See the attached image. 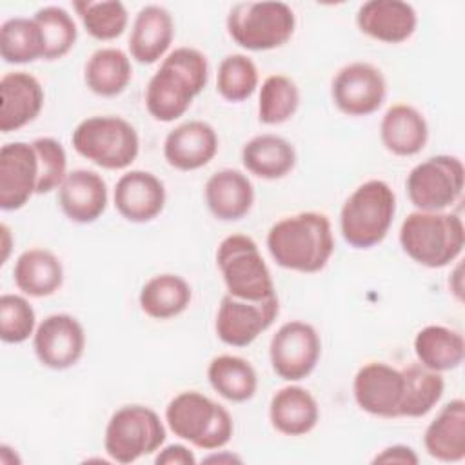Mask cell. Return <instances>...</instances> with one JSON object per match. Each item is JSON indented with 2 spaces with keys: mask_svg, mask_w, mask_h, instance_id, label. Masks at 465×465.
I'll return each mask as SVG.
<instances>
[{
  "mask_svg": "<svg viewBox=\"0 0 465 465\" xmlns=\"http://www.w3.org/2000/svg\"><path fill=\"white\" fill-rule=\"evenodd\" d=\"M209 80L207 56L194 47H176L145 85L147 113L163 124L183 116Z\"/></svg>",
  "mask_w": 465,
  "mask_h": 465,
  "instance_id": "6da1fadb",
  "label": "cell"
},
{
  "mask_svg": "<svg viewBox=\"0 0 465 465\" xmlns=\"http://www.w3.org/2000/svg\"><path fill=\"white\" fill-rule=\"evenodd\" d=\"M265 245L276 265L303 274L320 272L334 252L331 220L318 211L283 216L271 225Z\"/></svg>",
  "mask_w": 465,
  "mask_h": 465,
  "instance_id": "7a4b0ae2",
  "label": "cell"
},
{
  "mask_svg": "<svg viewBox=\"0 0 465 465\" xmlns=\"http://www.w3.org/2000/svg\"><path fill=\"white\" fill-rule=\"evenodd\" d=\"M400 245L416 263L441 269L460 258L465 245V227L456 213L412 211L400 227Z\"/></svg>",
  "mask_w": 465,
  "mask_h": 465,
  "instance_id": "3957f363",
  "label": "cell"
},
{
  "mask_svg": "<svg viewBox=\"0 0 465 465\" xmlns=\"http://www.w3.org/2000/svg\"><path fill=\"white\" fill-rule=\"evenodd\" d=\"M169 430L202 450L223 449L234 432L231 412L198 391L176 394L165 407Z\"/></svg>",
  "mask_w": 465,
  "mask_h": 465,
  "instance_id": "277c9868",
  "label": "cell"
},
{
  "mask_svg": "<svg viewBox=\"0 0 465 465\" xmlns=\"http://www.w3.org/2000/svg\"><path fill=\"white\" fill-rule=\"evenodd\" d=\"M396 214V194L383 180H367L343 202L340 232L354 249H371L381 243Z\"/></svg>",
  "mask_w": 465,
  "mask_h": 465,
  "instance_id": "5b68a950",
  "label": "cell"
},
{
  "mask_svg": "<svg viewBox=\"0 0 465 465\" xmlns=\"http://www.w3.org/2000/svg\"><path fill=\"white\" fill-rule=\"evenodd\" d=\"M74 151L94 165L109 171L129 167L140 153L136 129L122 116L96 114L82 120L73 134Z\"/></svg>",
  "mask_w": 465,
  "mask_h": 465,
  "instance_id": "8992f818",
  "label": "cell"
},
{
  "mask_svg": "<svg viewBox=\"0 0 465 465\" xmlns=\"http://www.w3.org/2000/svg\"><path fill=\"white\" fill-rule=\"evenodd\" d=\"M225 27L236 45L247 51H271L291 40L296 16L285 2H240L231 7Z\"/></svg>",
  "mask_w": 465,
  "mask_h": 465,
  "instance_id": "52a82bcc",
  "label": "cell"
},
{
  "mask_svg": "<svg viewBox=\"0 0 465 465\" xmlns=\"http://www.w3.org/2000/svg\"><path fill=\"white\" fill-rule=\"evenodd\" d=\"M216 265L227 294L234 298L260 302L276 294L258 243L247 234L225 236L216 249Z\"/></svg>",
  "mask_w": 465,
  "mask_h": 465,
  "instance_id": "ba28073f",
  "label": "cell"
},
{
  "mask_svg": "<svg viewBox=\"0 0 465 465\" xmlns=\"http://www.w3.org/2000/svg\"><path fill=\"white\" fill-rule=\"evenodd\" d=\"M165 443V425L147 405L133 403L116 409L104 432V450L111 461L127 465L154 454Z\"/></svg>",
  "mask_w": 465,
  "mask_h": 465,
  "instance_id": "9c48e42d",
  "label": "cell"
},
{
  "mask_svg": "<svg viewBox=\"0 0 465 465\" xmlns=\"http://www.w3.org/2000/svg\"><path fill=\"white\" fill-rule=\"evenodd\" d=\"M465 167L458 156L436 154L416 163L405 180V189L416 211H445L461 198Z\"/></svg>",
  "mask_w": 465,
  "mask_h": 465,
  "instance_id": "30bf717a",
  "label": "cell"
},
{
  "mask_svg": "<svg viewBox=\"0 0 465 465\" xmlns=\"http://www.w3.org/2000/svg\"><path fill=\"white\" fill-rule=\"evenodd\" d=\"M320 356V334L311 323L302 320L280 325L269 343V361L274 374L291 383L305 380L316 369Z\"/></svg>",
  "mask_w": 465,
  "mask_h": 465,
  "instance_id": "8fae6325",
  "label": "cell"
},
{
  "mask_svg": "<svg viewBox=\"0 0 465 465\" xmlns=\"http://www.w3.org/2000/svg\"><path fill=\"white\" fill-rule=\"evenodd\" d=\"M280 312L278 294L249 302L225 294L216 311L214 331L220 341L229 347H247L267 331Z\"/></svg>",
  "mask_w": 465,
  "mask_h": 465,
  "instance_id": "7c38bea8",
  "label": "cell"
},
{
  "mask_svg": "<svg viewBox=\"0 0 465 465\" xmlns=\"http://www.w3.org/2000/svg\"><path fill=\"white\" fill-rule=\"evenodd\" d=\"M385 96V76L369 62L343 65L331 82L332 104L347 116H369L376 113L383 105Z\"/></svg>",
  "mask_w": 465,
  "mask_h": 465,
  "instance_id": "4fadbf2b",
  "label": "cell"
},
{
  "mask_svg": "<svg viewBox=\"0 0 465 465\" xmlns=\"http://www.w3.org/2000/svg\"><path fill=\"white\" fill-rule=\"evenodd\" d=\"M33 351L36 360L47 369H71L80 361L85 351L84 325L67 312L49 314L36 325Z\"/></svg>",
  "mask_w": 465,
  "mask_h": 465,
  "instance_id": "5bb4252c",
  "label": "cell"
},
{
  "mask_svg": "<svg viewBox=\"0 0 465 465\" xmlns=\"http://www.w3.org/2000/svg\"><path fill=\"white\" fill-rule=\"evenodd\" d=\"M356 405L376 418H401L403 374L385 361H369L358 369L352 380Z\"/></svg>",
  "mask_w": 465,
  "mask_h": 465,
  "instance_id": "9a60e30c",
  "label": "cell"
},
{
  "mask_svg": "<svg viewBox=\"0 0 465 465\" xmlns=\"http://www.w3.org/2000/svg\"><path fill=\"white\" fill-rule=\"evenodd\" d=\"M38 185V156L33 143L9 142L0 149V209L18 211Z\"/></svg>",
  "mask_w": 465,
  "mask_h": 465,
  "instance_id": "2e32d148",
  "label": "cell"
},
{
  "mask_svg": "<svg viewBox=\"0 0 465 465\" xmlns=\"http://www.w3.org/2000/svg\"><path fill=\"white\" fill-rule=\"evenodd\" d=\"M165 185L151 171L133 169L124 173L113 191L114 209L133 223L154 220L165 207Z\"/></svg>",
  "mask_w": 465,
  "mask_h": 465,
  "instance_id": "e0dca14e",
  "label": "cell"
},
{
  "mask_svg": "<svg viewBox=\"0 0 465 465\" xmlns=\"http://www.w3.org/2000/svg\"><path fill=\"white\" fill-rule=\"evenodd\" d=\"M218 134L203 120H187L171 129L163 140V158L178 171H196L218 153Z\"/></svg>",
  "mask_w": 465,
  "mask_h": 465,
  "instance_id": "ac0fdd59",
  "label": "cell"
},
{
  "mask_svg": "<svg viewBox=\"0 0 465 465\" xmlns=\"http://www.w3.org/2000/svg\"><path fill=\"white\" fill-rule=\"evenodd\" d=\"M358 29L383 44L409 40L418 25L416 9L403 0H369L356 13Z\"/></svg>",
  "mask_w": 465,
  "mask_h": 465,
  "instance_id": "d6986e66",
  "label": "cell"
},
{
  "mask_svg": "<svg viewBox=\"0 0 465 465\" xmlns=\"http://www.w3.org/2000/svg\"><path fill=\"white\" fill-rule=\"evenodd\" d=\"M44 87L25 71H11L0 78V131L13 133L31 124L44 107Z\"/></svg>",
  "mask_w": 465,
  "mask_h": 465,
  "instance_id": "ffe728a7",
  "label": "cell"
},
{
  "mask_svg": "<svg viewBox=\"0 0 465 465\" xmlns=\"http://www.w3.org/2000/svg\"><path fill=\"white\" fill-rule=\"evenodd\" d=\"M107 200L105 180L91 169L69 171L58 187V205L74 223L96 222L105 213Z\"/></svg>",
  "mask_w": 465,
  "mask_h": 465,
  "instance_id": "44dd1931",
  "label": "cell"
},
{
  "mask_svg": "<svg viewBox=\"0 0 465 465\" xmlns=\"http://www.w3.org/2000/svg\"><path fill=\"white\" fill-rule=\"evenodd\" d=\"M174 38L173 15L156 4L142 7L131 27L129 54L138 64H156L167 56V51Z\"/></svg>",
  "mask_w": 465,
  "mask_h": 465,
  "instance_id": "7402d4cb",
  "label": "cell"
},
{
  "mask_svg": "<svg viewBox=\"0 0 465 465\" xmlns=\"http://www.w3.org/2000/svg\"><path fill=\"white\" fill-rule=\"evenodd\" d=\"M207 209L220 222H236L247 216L254 203V187L238 169L213 173L203 187Z\"/></svg>",
  "mask_w": 465,
  "mask_h": 465,
  "instance_id": "603a6c76",
  "label": "cell"
},
{
  "mask_svg": "<svg viewBox=\"0 0 465 465\" xmlns=\"http://www.w3.org/2000/svg\"><path fill=\"white\" fill-rule=\"evenodd\" d=\"M269 421L283 436H305L320 421L318 401L305 387L285 385L269 401Z\"/></svg>",
  "mask_w": 465,
  "mask_h": 465,
  "instance_id": "cb8c5ba5",
  "label": "cell"
},
{
  "mask_svg": "<svg viewBox=\"0 0 465 465\" xmlns=\"http://www.w3.org/2000/svg\"><path fill=\"white\" fill-rule=\"evenodd\" d=\"M427 454L443 463L465 458V401L454 398L445 403L423 432Z\"/></svg>",
  "mask_w": 465,
  "mask_h": 465,
  "instance_id": "d4e9b609",
  "label": "cell"
},
{
  "mask_svg": "<svg viewBox=\"0 0 465 465\" xmlns=\"http://www.w3.org/2000/svg\"><path fill=\"white\" fill-rule=\"evenodd\" d=\"M380 140L396 156H414L429 140L427 120L414 105L394 104L381 116Z\"/></svg>",
  "mask_w": 465,
  "mask_h": 465,
  "instance_id": "484cf974",
  "label": "cell"
},
{
  "mask_svg": "<svg viewBox=\"0 0 465 465\" xmlns=\"http://www.w3.org/2000/svg\"><path fill=\"white\" fill-rule=\"evenodd\" d=\"M13 280L18 291L31 298L54 294L64 283V265L60 258L44 247H31L15 262Z\"/></svg>",
  "mask_w": 465,
  "mask_h": 465,
  "instance_id": "4316f807",
  "label": "cell"
},
{
  "mask_svg": "<svg viewBox=\"0 0 465 465\" xmlns=\"http://www.w3.org/2000/svg\"><path fill=\"white\" fill-rule=\"evenodd\" d=\"M243 167L262 180H280L296 165L294 145L278 134H258L242 147Z\"/></svg>",
  "mask_w": 465,
  "mask_h": 465,
  "instance_id": "83f0119b",
  "label": "cell"
},
{
  "mask_svg": "<svg viewBox=\"0 0 465 465\" xmlns=\"http://www.w3.org/2000/svg\"><path fill=\"white\" fill-rule=\"evenodd\" d=\"M193 300V289L185 278L163 272L149 278L138 294L140 309L153 320H171L180 316Z\"/></svg>",
  "mask_w": 465,
  "mask_h": 465,
  "instance_id": "f1b7e54d",
  "label": "cell"
},
{
  "mask_svg": "<svg viewBox=\"0 0 465 465\" xmlns=\"http://www.w3.org/2000/svg\"><path fill=\"white\" fill-rule=\"evenodd\" d=\"M414 354L418 363L430 371H454L465 358V340L450 327L425 325L414 336Z\"/></svg>",
  "mask_w": 465,
  "mask_h": 465,
  "instance_id": "f546056e",
  "label": "cell"
},
{
  "mask_svg": "<svg viewBox=\"0 0 465 465\" xmlns=\"http://www.w3.org/2000/svg\"><path fill=\"white\" fill-rule=\"evenodd\" d=\"M133 78L131 58L118 47H100L85 62L84 82L98 96L111 98L125 91Z\"/></svg>",
  "mask_w": 465,
  "mask_h": 465,
  "instance_id": "4dcf8cb0",
  "label": "cell"
},
{
  "mask_svg": "<svg viewBox=\"0 0 465 465\" xmlns=\"http://www.w3.org/2000/svg\"><path fill=\"white\" fill-rule=\"evenodd\" d=\"M207 380L214 392L232 403H243L256 394L258 374L249 360L236 354L214 356L207 365Z\"/></svg>",
  "mask_w": 465,
  "mask_h": 465,
  "instance_id": "1f68e13d",
  "label": "cell"
},
{
  "mask_svg": "<svg viewBox=\"0 0 465 465\" xmlns=\"http://www.w3.org/2000/svg\"><path fill=\"white\" fill-rule=\"evenodd\" d=\"M401 418H421L429 414L441 400L445 391V380L441 372L430 371L416 361L401 369Z\"/></svg>",
  "mask_w": 465,
  "mask_h": 465,
  "instance_id": "d6a6232c",
  "label": "cell"
},
{
  "mask_svg": "<svg viewBox=\"0 0 465 465\" xmlns=\"http://www.w3.org/2000/svg\"><path fill=\"white\" fill-rule=\"evenodd\" d=\"M45 54V40L35 18L13 16L0 25V56L5 64H31Z\"/></svg>",
  "mask_w": 465,
  "mask_h": 465,
  "instance_id": "836d02e7",
  "label": "cell"
},
{
  "mask_svg": "<svg viewBox=\"0 0 465 465\" xmlns=\"http://www.w3.org/2000/svg\"><path fill=\"white\" fill-rule=\"evenodd\" d=\"M300 105V89L287 74H269L258 93V120L265 125H280L294 116Z\"/></svg>",
  "mask_w": 465,
  "mask_h": 465,
  "instance_id": "e575fe53",
  "label": "cell"
},
{
  "mask_svg": "<svg viewBox=\"0 0 465 465\" xmlns=\"http://www.w3.org/2000/svg\"><path fill=\"white\" fill-rule=\"evenodd\" d=\"M73 9L76 11L87 35L100 42L118 38L129 24L127 7L118 0H78L73 2Z\"/></svg>",
  "mask_w": 465,
  "mask_h": 465,
  "instance_id": "d590c367",
  "label": "cell"
},
{
  "mask_svg": "<svg viewBox=\"0 0 465 465\" xmlns=\"http://www.w3.org/2000/svg\"><path fill=\"white\" fill-rule=\"evenodd\" d=\"M258 67L247 54H227L218 65L216 91L227 102L236 104L251 98L258 89Z\"/></svg>",
  "mask_w": 465,
  "mask_h": 465,
  "instance_id": "8d00e7d4",
  "label": "cell"
},
{
  "mask_svg": "<svg viewBox=\"0 0 465 465\" xmlns=\"http://www.w3.org/2000/svg\"><path fill=\"white\" fill-rule=\"evenodd\" d=\"M40 25L45 40V54L44 60H60L64 58L76 44L78 29L74 18L60 5H45L40 7L35 16Z\"/></svg>",
  "mask_w": 465,
  "mask_h": 465,
  "instance_id": "74e56055",
  "label": "cell"
},
{
  "mask_svg": "<svg viewBox=\"0 0 465 465\" xmlns=\"http://www.w3.org/2000/svg\"><path fill=\"white\" fill-rule=\"evenodd\" d=\"M36 331V314L25 296L5 292L0 296V338L4 343H24Z\"/></svg>",
  "mask_w": 465,
  "mask_h": 465,
  "instance_id": "f35d334b",
  "label": "cell"
},
{
  "mask_svg": "<svg viewBox=\"0 0 465 465\" xmlns=\"http://www.w3.org/2000/svg\"><path fill=\"white\" fill-rule=\"evenodd\" d=\"M31 143L38 156L36 194H47L58 189L67 176V154L64 145L51 136L35 138Z\"/></svg>",
  "mask_w": 465,
  "mask_h": 465,
  "instance_id": "ab89813d",
  "label": "cell"
},
{
  "mask_svg": "<svg viewBox=\"0 0 465 465\" xmlns=\"http://www.w3.org/2000/svg\"><path fill=\"white\" fill-rule=\"evenodd\" d=\"M156 465H194L196 456L194 452L183 445V443H171V445H162L156 450L154 456Z\"/></svg>",
  "mask_w": 465,
  "mask_h": 465,
  "instance_id": "60d3db41",
  "label": "cell"
},
{
  "mask_svg": "<svg viewBox=\"0 0 465 465\" xmlns=\"http://www.w3.org/2000/svg\"><path fill=\"white\" fill-rule=\"evenodd\" d=\"M420 461L416 450L403 443H394L381 449L374 458L372 463H403V465H416Z\"/></svg>",
  "mask_w": 465,
  "mask_h": 465,
  "instance_id": "b9f144b4",
  "label": "cell"
},
{
  "mask_svg": "<svg viewBox=\"0 0 465 465\" xmlns=\"http://www.w3.org/2000/svg\"><path fill=\"white\" fill-rule=\"evenodd\" d=\"M461 280H463V276H461V263H458L456 269H454V272H452L450 278H449V289L452 291V294H454L460 302L463 300V285H461Z\"/></svg>",
  "mask_w": 465,
  "mask_h": 465,
  "instance_id": "7bdbcfd3",
  "label": "cell"
},
{
  "mask_svg": "<svg viewBox=\"0 0 465 465\" xmlns=\"http://www.w3.org/2000/svg\"><path fill=\"white\" fill-rule=\"evenodd\" d=\"M0 236H2V260H0V263L4 265L9 258V252H11V231H9L7 223L0 225Z\"/></svg>",
  "mask_w": 465,
  "mask_h": 465,
  "instance_id": "ee69618b",
  "label": "cell"
},
{
  "mask_svg": "<svg viewBox=\"0 0 465 465\" xmlns=\"http://www.w3.org/2000/svg\"><path fill=\"white\" fill-rule=\"evenodd\" d=\"M205 461H216V463L227 461V463H232V461H242V460H240L238 456H234V454H223V452H218V454H216V450H214V454L207 456Z\"/></svg>",
  "mask_w": 465,
  "mask_h": 465,
  "instance_id": "f6af8a7d",
  "label": "cell"
}]
</instances>
